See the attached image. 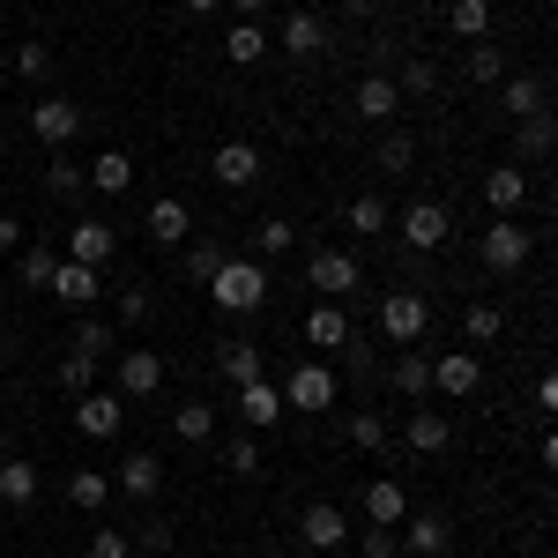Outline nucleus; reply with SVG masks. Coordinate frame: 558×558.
<instances>
[{
	"label": "nucleus",
	"mask_w": 558,
	"mask_h": 558,
	"mask_svg": "<svg viewBox=\"0 0 558 558\" xmlns=\"http://www.w3.org/2000/svg\"><path fill=\"white\" fill-rule=\"evenodd\" d=\"M209 291H216V305H223V313H260V305L276 299L268 268H260V260H231V254H223V268L209 276Z\"/></svg>",
	"instance_id": "f257e3e1"
},
{
	"label": "nucleus",
	"mask_w": 558,
	"mask_h": 558,
	"mask_svg": "<svg viewBox=\"0 0 558 558\" xmlns=\"http://www.w3.org/2000/svg\"><path fill=\"white\" fill-rule=\"evenodd\" d=\"M305 283H313L320 299L336 305V299H350V291L365 283V268H357V254H336V246H313V254H305Z\"/></svg>",
	"instance_id": "f03ea898"
},
{
	"label": "nucleus",
	"mask_w": 558,
	"mask_h": 558,
	"mask_svg": "<svg viewBox=\"0 0 558 558\" xmlns=\"http://www.w3.org/2000/svg\"><path fill=\"white\" fill-rule=\"evenodd\" d=\"M283 410H305V417L336 410V373H328L320 357H305V365H291V380H283Z\"/></svg>",
	"instance_id": "7ed1b4c3"
},
{
	"label": "nucleus",
	"mask_w": 558,
	"mask_h": 558,
	"mask_svg": "<svg viewBox=\"0 0 558 558\" xmlns=\"http://www.w3.org/2000/svg\"><path fill=\"white\" fill-rule=\"evenodd\" d=\"M476 260H484L492 276H514L521 260H529V231H521L514 216H499V223H484V239H476Z\"/></svg>",
	"instance_id": "20e7f679"
},
{
	"label": "nucleus",
	"mask_w": 558,
	"mask_h": 558,
	"mask_svg": "<svg viewBox=\"0 0 558 558\" xmlns=\"http://www.w3.org/2000/svg\"><path fill=\"white\" fill-rule=\"evenodd\" d=\"M31 134H38L45 149H68V142L83 134V105H75V97H38V105H31Z\"/></svg>",
	"instance_id": "39448f33"
},
{
	"label": "nucleus",
	"mask_w": 558,
	"mask_h": 558,
	"mask_svg": "<svg viewBox=\"0 0 558 558\" xmlns=\"http://www.w3.org/2000/svg\"><path fill=\"white\" fill-rule=\"evenodd\" d=\"M425 328H432V305L417 299V291H395V299H380V336H387L395 350H402V343H417Z\"/></svg>",
	"instance_id": "423d86ee"
},
{
	"label": "nucleus",
	"mask_w": 558,
	"mask_h": 558,
	"mask_svg": "<svg viewBox=\"0 0 558 558\" xmlns=\"http://www.w3.org/2000/svg\"><path fill=\"white\" fill-rule=\"evenodd\" d=\"M402 223V246L410 254H432V246H447V231H454V216L439 209V202H410V209L395 216Z\"/></svg>",
	"instance_id": "0eeeda50"
},
{
	"label": "nucleus",
	"mask_w": 558,
	"mask_h": 558,
	"mask_svg": "<svg viewBox=\"0 0 558 558\" xmlns=\"http://www.w3.org/2000/svg\"><path fill=\"white\" fill-rule=\"evenodd\" d=\"M120 425H128V402H120V395H105V387L75 395V432H89V439H120Z\"/></svg>",
	"instance_id": "6e6552de"
},
{
	"label": "nucleus",
	"mask_w": 558,
	"mask_h": 558,
	"mask_svg": "<svg viewBox=\"0 0 558 558\" xmlns=\"http://www.w3.org/2000/svg\"><path fill=\"white\" fill-rule=\"evenodd\" d=\"M343 536H350V521H343L336 499H313V507L299 514V544H305V551H336Z\"/></svg>",
	"instance_id": "1a4fd4ad"
},
{
	"label": "nucleus",
	"mask_w": 558,
	"mask_h": 558,
	"mask_svg": "<svg viewBox=\"0 0 558 558\" xmlns=\"http://www.w3.org/2000/svg\"><path fill=\"white\" fill-rule=\"evenodd\" d=\"M476 380H484V365H476V350H447V357H432V395H476Z\"/></svg>",
	"instance_id": "9d476101"
},
{
	"label": "nucleus",
	"mask_w": 558,
	"mask_h": 558,
	"mask_svg": "<svg viewBox=\"0 0 558 558\" xmlns=\"http://www.w3.org/2000/svg\"><path fill=\"white\" fill-rule=\"evenodd\" d=\"M395 105H402V89H395V75H387V68H373V75L357 83V97H350V112H357V120H373V128H387V120H395Z\"/></svg>",
	"instance_id": "9b49d317"
},
{
	"label": "nucleus",
	"mask_w": 558,
	"mask_h": 558,
	"mask_svg": "<svg viewBox=\"0 0 558 558\" xmlns=\"http://www.w3.org/2000/svg\"><path fill=\"white\" fill-rule=\"evenodd\" d=\"M112 246H120V231H112L105 216H83V223L68 231V260H83V268H105Z\"/></svg>",
	"instance_id": "f8f14e48"
},
{
	"label": "nucleus",
	"mask_w": 558,
	"mask_h": 558,
	"mask_svg": "<svg viewBox=\"0 0 558 558\" xmlns=\"http://www.w3.org/2000/svg\"><path fill=\"white\" fill-rule=\"evenodd\" d=\"M276 417H283V387L268 380V373L239 387V425H246V432H268Z\"/></svg>",
	"instance_id": "ddd939ff"
},
{
	"label": "nucleus",
	"mask_w": 558,
	"mask_h": 558,
	"mask_svg": "<svg viewBox=\"0 0 558 558\" xmlns=\"http://www.w3.org/2000/svg\"><path fill=\"white\" fill-rule=\"evenodd\" d=\"M276 45H283L291 60H313V52H328V23H320L313 8H291L283 31H276Z\"/></svg>",
	"instance_id": "4468645a"
},
{
	"label": "nucleus",
	"mask_w": 558,
	"mask_h": 558,
	"mask_svg": "<svg viewBox=\"0 0 558 558\" xmlns=\"http://www.w3.org/2000/svg\"><path fill=\"white\" fill-rule=\"evenodd\" d=\"M157 387H165V357L149 343L120 350V395H157Z\"/></svg>",
	"instance_id": "2eb2a0df"
},
{
	"label": "nucleus",
	"mask_w": 558,
	"mask_h": 558,
	"mask_svg": "<svg viewBox=\"0 0 558 558\" xmlns=\"http://www.w3.org/2000/svg\"><path fill=\"white\" fill-rule=\"evenodd\" d=\"M216 186H254L260 179V149L254 142H216Z\"/></svg>",
	"instance_id": "dca6fc26"
},
{
	"label": "nucleus",
	"mask_w": 558,
	"mask_h": 558,
	"mask_svg": "<svg viewBox=\"0 0 558 558\" xmlns=\"http://www.w3.org/2000/svg\"><path fill=\"white\" fill-rule=\"evenodd\" d=\"M97 291H105V283H97V268H83V260H60V268H52V299H60V305L89 313V305H97Z\"/></svg>",
	"instance_id": "f3484780"
},
{
	"label": "nucleus",
	"mask_w": 558,
	"mask_h": 558,
	"mask_svg": "<svg viewBox=\"0 0 558 558\" xmlns=\"http://www.w3.org/2000/svg\"><path fill=\"white\" fill-rule=\"evenodd\" d=\"M387 387H395V395H410V402H425V395H432V357L402 343V350H395V365H387Z\"/></svg>",
	"instance_id": "a211bd4d"
},
{
	"label": "nucleus",
	"mask_w": 558,
	"mask_h": 558,
	"mask_svg": "<svg viewBox=\"0 0 558 558\" xmlns=\"http://www.w3.org/2000/svg\"><path fill=\"white\" fill-rule=\"evenodd\" d=\"M268 373V350L260 343H223L216 350V380L223 387H246V380H260Z\"/></svg>",
	"instance_id": "6ab92c4d"
},
{
	"label": "nucleus",
	"mask_w": 558,
	"mask_h": 558,
	"mask_svg": "<svg viewBox=\"0 0 558 558\" xmlns=\"http://www.w3.org/2000/svg\"><path fill=\"white\" fill-rule=\"evenodd\" d=\"M402 544H410L417 558H447L454 529H447V514H402Z\"/></svg>",
	"instance_id": "aec40b11"
},
{
	"label": "nucleus",
	"mask_w": 558,
	"mask_h": 558,
	"mask_svg": "<svg viewBox=\"0 0 558 558\" xmlns=\"http://www.w3.org/2000/svg\"><path fill=\"white\" fill-rule=\"evenodd\" d=\"M142 231H149L157 246H186V231H194V216H186V202H172V194H165L157 209L142 216Z\"/></svg>",
	"instance_id": "412c9836"
},
{
	"label": "nucleus",
	"mask_w": 558,
	"mask_h": 558,
	"mask_svg": "<svg viewBox=\"0 0 558 558\" xmlns=\"http://www.w3.org/2000/svg\"><path fill=\"white\" fill-rule=\"evenodd\" d=\"M402 514H410V492H402L395 476H373V484H365V521H380V529H395Z\"/></svg>",
	"instance_id": "4be33fe9"
},
{
	"label": "nucleus",
	"mask_w": 558,
	"mask_h": 558,
	"mask_svg": "<svg viewBox=\"0 0 558 558\" xmlns=\"http://www.w3.org/2000/svg\"><path fill=\"white\" fill-rule=\"evenodd\" d=\"M402 439H410V454H447V447H454V425H447V417L425 402V410L410 417V432H402Z\"/></svg>",
	"instance_id": "5701e85b"
},
{
	"label": "nucleus",
	"mask_w": 558,
	"mask_h": 558,
	"mask_svg": "<svg viewBox=\"0 0 558 558\" xmlns=\"http://www.w3.org/2000/svg\"><path fill=\"white\" fill-rule=\"evenodd\" d=\"M484 202H492V216H514L529 202V172L521 165H499V172L484 179Z\"/></svg>",
	"instance_id": "b1692460"
},
{
	"label": "nucleus",
	"mask_w": 558,
	"mask_h": 558,
	"mask_svg": "<svg viewBox=\"0 0 558 558\" xmlns=\"http://www.w3.org/2000/svg\"><path fill=\"white\" fill-rule=\"evenodd\" d=\"M89 186H97V194H128V186H134V157H128V149H97V165H89Z\"/></svg>",
	"instance_id": "393cba45"
},
{
	"label": "nucleus",
	"mask_w": 558,
	"mask_h": 558,
	"mask_svg": "<svg viewBox=\"0 0 558 558\" xmlns=\"http://www.w3.org/2000/svg\"><path fill=\"white\" fill-rule=\"evenodd\" d=\"M551 142H558L551 112H529V120H521V134H514V157H521V165H544V157H551Z\"/></svg>",
	"instance_id": "a878e982"
},
{
	"label": "nucleus",
	"mask_w": 558,
	"mask_h": 558,
	"mask_svg": "<svg viewBox=\"0 0 558 558\" xmlns=\"http://www.w3.org/2000/svg\"><path fill=\"white\" fill-rule=\"evenodd\" d=\"M157 484H165V462H157V454H128V462H120V492H128V499H157Z\"/></svg>",
	"instance_id": "bb28decb"
},
{
	"label": "nucleus",
	"mask_w": 558,
	"mask_h": 558,
	"mask_svg": "<svg viewBox=\"0 0 558 558\" xmlns=\"http://www.w3.org/2000/svg\"><path fill=\"white\" fill-rule=\"evenodd\" d=\"M38 499V462H8L0 454V507H31Z\"/></svg>",
	"instance_id": "cd10ccee"
},
{
	"label": "nucleus",
	"mask_w": 558,
	"mask_h": 558,
	"mask_svg": "<svg viewBox=\"0 0 558 558\" xmlns=\"http://www.w3.org/2000/svg\"><path fill=\"white\" fill-rule=\"evenodd\" d=\"M343 223L357 231V239H380L387 223H395V209H387V194H357V202L343 209Z\"/></svg>",
	"instance_id": "c85d7f7f"
},
{
	"label": "nucleus",
	"mask_w": 558,
	"mask_h": 558,
	"mask_svg": "<svg viewBox=\"0 0 558 558\" xmlns=\"http://www.w3.org/2000/svg\"><path fill=\"white\" fill-rule=\"evenodd\" d=\"M305 343H313V350H343L350 343V320L336 313V305H313V313H305Z\"/></svg>",
	"instance_id": "c756f323"
},
{
	"label": "nucleus",
	"mask_w": 558,
	"mask_h": 558,
	"mask_svg": "<svg viewBox=\"0 0 558 558\" xmlns=\"http://www.w3.org/2000/svg\"><path fill=\"white\" fill-rule=\"evenodd\" d=\"M447 31L470 38V45H484V31H492V0H447Z\"/></svg>",
	"instance_id": "7c9ffc66"
},
{
	"label": "nucleus",
	"mask_w": 558,
	"mask_h": 558,
	"mask_svg": "<svg viewBox=\"0 0 558 558\" xmlns=\"http://www.w3.org/2000/svg\"><path fill=\"white\" fill-rule=\"evenodd\" d=\"M68 499H75L83 514H105V499H112V476H105V470H75V476H68Z\"/></svg>",
	"instance_id": "2f4dec72"
},
{
	"label": "nucleus",
	"mask_w": 558,
	"mask_h": 558,
	"mask_svg": "<svg viewBox=\"0 0 558 558\" xmlns=\"http://www.w3.org/2000/svg\"><path fill=\"white\" fill-rule=\"evenodd\" d=\"M260 52H268V31H260V23H231V38H223V60H231V68H254Z\"/></svg>",
	"instance_id": "473e14b6"
},
{
	"label": "nucleus",
	"mask_w": 558,
	"mask_h": 558,
	"mask_svg": "<svg viewBox=\"0 0 558 558\" xmlns=\"http://www.w3.org/2000/svg\"><path fill=\"white\" fill-rule=\"evenodd\" d=\"M172 432L186 439V447H202V439H216V402H179Z\"/></svg>",
	"instance_id": "72a5a7b5"
},
{
	"label": "nucleus",
	"mask_w": 558,
	"mask_h": 558,
	"mask_svg": "<svg viewBox=\"0 0 558 558\" xmlns=\"http://www.w3.org/2000/svg\"><path fill=\"white\" fill-rule=\"evenodd\" d=\"M373 165H380V172H410V165H417V142H410V134L395 128V134H380V149H373Z\"/></svg>",
	"instance_id": "f704fd0d"
},
{
	"label": "nucleus",
	"mask_w": 558,
	"mask_h": 558,
	"mask_svg": "<svg viewBox=\"0 0 558 558\" xmlns=\"http://www.w3.org/2000/svg\"><path fill=\"white\" fill-rule=\"evenodd\" d=\"M544 97H551V89H544V75H514V83H507V112H514V120H529V112H544Z\"/></svg>",
	"instance_id": "c9c22d12"
},
{
	"label": "nucleus",
	"mask_w": 558,
	"mask_h": 558,
	"mask_svg": "<svg viewBox=\"0 0 558 558\" xmlns=\"http://www.w3.org/2000/svg\"><path fill=\"white\" fill-rule=\"evenodd\" d=\"M499 328H507L499 305H470V313H462V336H470V343H499Z\"/></svg>",
	"instance_id": "e433bc0d"
},
{
	"label": "nucleus",
	"mask_w": 558,
	"mask_h": 558,
	"mask_svg": "<svg viewBox=\"0 0 558 558\" xmlns=\"http://www.w3.org/2000/svg\"><path fill=\"white\" fill-rule=\"evenodd\" d=\"M350 447H365V454H380L387 447V425H380V410H357V417H350Z\"/></svg>",
	"instance_id": "4c0bfd02"
},
{
	"label": "nucleus",
	"mask_w": 558,
	"mask_h": 558,
	"mask_svg": "<svg viewBox=\"0 0 558 558\" xmlns=\"http://www.w3.org/2000/svg\"><path fill=\"white\" fill-rule=\"evenodd\" d=\"M216 268H223V246H216V239H186V276H194V283H209Z\"/></svg>",
	"instance_id": "58836bf2"
},
{
	"label": "nucleus",
	"mask_w": 558,
	"mask_h": 558,
	"mask_svg": "<svg viewBox=\"0 0 558 558\" xmlns=\"http://www.w3.org/2000/svg\"><path fill=\"white\" fill-rule=\"evenodd\" d=\"M60 387H68V395H89V387H97V357L68 350V357H60Z\"/></svg>",
	"instance_id": "ea45409f"
},
{
	"label": "nucleus",
	"mask_w": 558,
	"mask_h": 558,
	"mask_svg": "<svg viewBox=\"0 0 558 558\" xmlns=\"http://www.w3.org/2000/svg\"><path fill=\"white\" fill-rule=\"evenodd\" d=\"M15 268H23V283L52 291V268H60V254H52V246H23V260H15Z\"/></svg>",
	"instance_id": "a19ab883"
},
{
	"label": "nucleus",
	"mask_w": 558,
	"mask_h": 558,
	"mask_svg": "<svg viewBox=\"0 0 558 558\" xmlns=\"http://www.w3.org/2000/svg\"><path fill=\"white\" fill-rule=\"evenodd\" d=\"M223 470H231V476H260V447H254V432H239V439L223 447Z\"/></svg>",
	"instance_id": "79ce46f5"
},
{
	"label": "nucleus",
	"mask_w": 558,
	"mask_h": 558,
	"mask_svg": "<svg viewBox=\"0 0 558 558\" xmlns=\"http://www.w3.org/2000/svg\"><path fill=\"white\" fill-rule=\"evenodd\" d=\"M395 89H402V97H432V89H439V68H432V60H410V68L395 75Z\"/></svg>",
	"instance_id": "37998d69"
},
{
	"label": "nucleus",
	"mask_w": 558,
	"mask_h": 558,
	"mask_svg": "<svg viewBox=\"0 0 558 558\" xmlns=\"http://www.w3.org/2000/svg\"><path fill=\"white\" fill-rule=\"evenodd\" d=\"M507 75V52L499 45H470V83H499Z\"/></svg>",
	"instance_id": "c03bdc74"
},
{
	"label": "nucleus",
	"mask_w": 558,
	"mask_h": 558,
	"mask_svg": "<svg viewBox=\"0 0 558 558\" xmlns=\"http://www.w3.org/2000/svg\"><path fill=\"white\" fill-rule=\"evenodd\" d=\"M291 239H299V231H291L283 216H268V223L254 231V254H291Z\"/></svg>",
	"instance_id": "a18cd8bd"
},
{
	"label": "nucleus",
	"mask_w": 558,
	"mask_h": 558,
	"mask_svg": "<svg viewBox=\"0 0 558 558\" xmlns=\"http://www.w3.org/2000/svg\"><path fill=\"white\" fill-rule=\"evenodd\" d=\"M68 350H83V357H105V350H112V328H105V320H83V328L68 336Z\"/></svg>",
	"instance_id": "49530a36"
},
{
	"label": "nucleus",
	"mask_w": 558,
	"mask_h": 558,
	"mask_svg": "<svg viewBox=\"0 0 558 558\" xmlns=\"http://www.w3.org/2000/svg\"><path fill=\"white\" fill-rule=\"evenodd\" d=\"M149 313H157V299H149L142 283H128V291H120V320H128V328H142Z\"/></svg>",
	"instance_id": "de8ad7c7"
},
{
	"label": "nucleus",
	"mask_w": 558,
	"mask_h": 558,
	"mask_svg": "<svg viewBox=\"0 0 558 558\" xmlns=\"http://www.w3.org/2000/svg\"><path fill=\"white\" fill-rule=\"evenodd\" d=\"M128 551H134L128 529H97V536H89V558H128Z\"/></svg>",
	"instance_id": "09e8293b"
},
{
	"label": "nucleus",
	"mask_w": 558,
	"mask_h": 558,
	"mask_svg": "<svg viewBox=\"0 0 558 558\" xmlns=\"http://www.w3.org/2000/svg\"><path fill=\"white\" fill-rule=\"evenodd\" d=\"M45 68H52V52H45L38 38H31V45H23V52H15V75H31V83H38Z\"/></svg>",
	"instance_id": "8fccbe9b"
},
{
	"label": "nucleus",
	"mask_w": 558,
	"mask_h": 558,
	"mask_svg": "<svg viewBox=\"0 0 558 558\" xmlns=\"http://www.w3.org/2000/svg\"><path fill=\"white\" fill-rule=\"evenodd\" d=\"M83 186H89V179H83V165H52V194H60V202H75Z\"/></svg>",
	"instance_id": "3c124183"
},
{
	"label": "nucleus",
	"mask_w": 558,
	"mask_h": 558,
	"mask_svg": "<svg viewBox=\"0 0 558 558\" xmlns=\"http://www.w3.org/2000/svg\"><path fill=\"white\" fill-rule=\"evenodd\" d=\"M134 544H142V551H172V521H142V536H134Z\"/></svg>",
	"instance_id": "603ef678"
},
{
	"label": "nucleus",
	"mask_w": 558,
	"mask_h": 558,
	"mask_svg": "<svg viewBox=\"0 0 558 558\" xmlns=\"http://www.w3.org/2000/svg\"><path fill=\"white\" fill-rule=\"evenodd\" d=\"M365 558H395V529L373 521V529H365Z\"/></svg>",
	"instance_id": "864d4df0"
},
{
	"label": "nucleus",
	"mask_w": 558,
	"mask_h": 558,
	"mask_svg": "<svg viewBox=\"0 0 558 558\" xmlns=\"http://www.w3.org/2000/svg\"><path fill=\"white\" fill-rule=\"evenodd\" d=\"M15 246H23V223H15V216H0V254H15Z\"/></svg>",
	"instance_id": "5fc2aeb1"
},
{
	"label": "nucleus",
	"mask_w": 558,
	"mask_h": 558,
	"mask_svg": "<svg viewBox=\"0 0 558 558\" xmlns=\"http://www.w3.org/2000/svg\"><path fill=\"white\" fill-rule=\"evenodd\" d=\"M231 8H239V23H260L268 15V0H231Z\"/></svg>",
	"instance_id": "6e6d98bb"
},
{
	"label": "nucleus",
	"mask_w": 558,
	"mask_h": 558,
	"mask_svg": "<svg viewBox=\"0 0 558 558\" xmlns=\"http://www.w3.org/2000/svg\"><path fill=\"white\" fill-rule=\"evenodd\" d=\"M179 8H186V15H209V8H216V0H179Z\"/></svg>",
	"instance_id": "4d7b16f0"
},
{
	"label": "nucleus",
	"mask_w": 558,
	"mask_h": 558,
	"mask_svg": "<svg viewBox=\"0 0 558 558\" xmlns=\"http://www.w3.org/2000/svg\"><path fill=\"white\" fill-rule=\"evenodd\" d=\"M350 15H373V0H350Z\"/></svg>",
	"instance_id": "13d9d810"
},
{
	"label": "nucleus",
	"mask_w": 558,
	"mask_h": 558,
	"mask_svg": "<svg viewBox=\"0 0 558 558\" xmlns=\"http://www.w3.org/2000/svg\"><path fill=\"white\" fill-rule=\"evenodd\" d=\"M0 373H8V343H0Z\"/></svg>",
	"instance_id": "bf43d9fd"
},
{
	"label": "nucleus",
	"mask_w": 558,
	"mask_h": 558,
	"mask_svg": "<svg viewBox=\"0 0 558 558\" xmlns=\"http://www.w3.org/2000/svg\"><path fill=\"white\" fill-rule=\"evenodd\" d=\"M260 558H291V551H260Z\"/></svg>",
	"instance_id": "052dcab7"
},
{
	"label": "nucleus",
	"mask_w": 558,
	"mask_h": 558,
	"mask_svg": "<svg viewBox=\"0 0 558 558\" xmlns=\"http://www.w3.org/2000/svg\"><path fill=\"white\" fill-rule=\"evenodd\" d=\"M0 454H8V439H0Z\"/></svg>",
	"instance_id": "680f3d73"
}]
</instances>
